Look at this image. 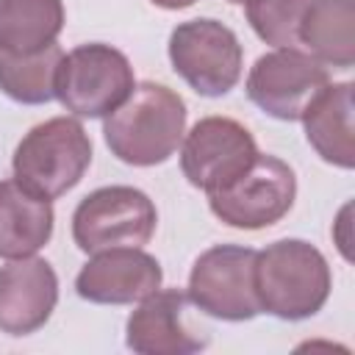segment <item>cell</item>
I'll list each match as a JSON object with an SVG mask.
<instances>
[{
  "label": "cell",
  "mask_w": 355,
  "mask_h": 355,
  "mask_svg": "<svg viewBox=\"0 0 355 355\" xmlns=\"http://www.w3.org/2000/svg\"><path fill=\"white\" fill-rule=\"evenodd\" d=\"M313 0H247V22L275 50L300 44V22Z\"/></svg>",
  "instance_id": "d6986e66"
},
{
  "label": "cell",
  "mask_w": 355,
  "mask_h": 355,
  "mask_svg": "<svg viewBox=\"0 0 355 355\" xmlns=\"http://www.w3.org/2000/svg\"><path fill=\"white\" fill-rule=\"evenodd\" d=\"M186 133V103L164 83L144 80L103 122V136L122 164L155 166L175 155Z\"/></svg>",
  "instance_id": "6da1fadb"
},
{
  "label": "cell",
  "mask_w": 355,
  "mask_h": 355,
  "mask_svg": "<svg viewBox=\"0 0 355 355\" xmlns=\"http://www.w3.org/2000/svg\"><path fill=\"white\" fill-rule=\"evenodd\" d=\"M330 83L327 67L311 53L283 47L263 53L247 75V97L269 116L297 122L308 103Z\"/></svg>",
  "instance_id": "30bf717a"
},
{
  "label": "cell",
  "mask_w": 355,
  "mask_h": 355,
  "mask_svg": "<svg viewBox=\"0 0 355 355\" xmlns=\"http://www.w3.org/2000/svg\"><path fill=\"white\" fill-rule=\"evenodd\" d=\"M352 83H327L302 111V128L308 144L316 150V155L338 169L355 166V144H352V114H355V97Z\"/></svg>",
  "instance_id": "5bb4252c"
},
{
  "label": "cell",
  "mask_w": 355,
  "mask_h": 355,
  "mask_svg": "<svg viewBox=\"0 0 355 355\" xmlns=\"http://www.w3.org/2000/svg\"><path fill=\"white\" fill-rule=\"evenodd\" d=\"M64 31L61 0H0V47L8 53H36Z\"/></svg>",
  "instance_id": "e0dca14e"
},
{
  "label": "cell",
  "mask_w": 355,
  "mask_h": 355,
  "mask_svg": "<svg viewBox=\"0 0 355 355\" xmlns=\"http://www.w3.org/2000/svg\"><path fill=\"white\" fill-rule=\"evenodd\" d=\"M169 61L197 94L222 97L241 78L244 50L225 22L200 17L180 22L169 33Z\"/></svg>",
  "instance_id": "52a82bcc"
},
{
  "label": "cell",
  "mask_w": 355,
  "mask_h": 355,
  "mask_svg": "<svg viewBox=\"0 0 355 355\" xmlns=\"http://www.w3.org/2000/svg\"><path fill=\"white\" fill-rule=\"evenodd\" d=\"M258 155L252 133L230 116H205L194 122L180 141L183 178L205 194L233 183Z\"/></svg>",
  "instance_id": "9c48e42d"
},
{
  "label": "cell",
  "mask_w": 355,
  "mask_h": 355,
  "mask_svg": "<svg viewBox=\"0 0 355 355\" xmlns=\"http://www.w3.org/2000/svg\"><path fill=\"white\" fill-rule=\"evenodd\" d=\"M227 3H247V0H227Z\"/></svg>",
  "instance_id": "44dd1931"
},
{
  "label": "cell",
  "mask_w": 355,
  "mask_h": 355,
  "mask_svg": "<svg viewBox=\"0 0 355 355\" xmlns=\"http://www.w3.org/2000/svg\"><path fill=\"white\" fill-rule=\"evenodd\" d=\"M189 297L180 288H158L139 300L128 316L125 344L139 355H191L208 347V333H197L186 322Z\"/></svg>",
  "instance_id": "7c38bea8"
},
{
  "label": "cell",
  "mask_w": 355,
  "mask_h": 355,
  "mask_svg": "<svg viewBox=\"0 0 355 355\" xmlns=\"http://www.w3.org/2000/svg\"><path fill=\"white\" fill-rule=\"evenodd\" d=\"M58 302L55 269L36 255L0 266V333L31 336L47 324Z\"/></svg>",
  "instance_id": "4fadbf2b"
},
{
  "label": "cell",
  "mask_w": 355,
  "mask_h": 355,
  "mask_svg": "<svg viewBox=\"0 0 355 355\" xmlns=\"http://www.w3.org/2000/svg\"><path fill=\"white\" fill-rule=\"evenodd\" d=\"M133 67L111 44L89 42L64 53L55 80V97L80 119H100L116 111L133 92Z\"/></svg>",
  "instance_id": "277c9868"
},
{
  "label": "cell",
  "mask_w": 355,
  "mask_h": 355,
  "mask_svg": "<svg viewBox=\"0 0 355 355\" xmlns=\"http://www.w3.org/2000/svg\"><path fill=\"white\" fill-rule=\"evenodd\" d=\"M300 44L324 67L349 69L355 64V3L313 0L300 22Z\"/></svg>",
  "instance_id": "2e32d148"
},
{
  "label": "cell",
  "mask_w": 355,
  "mask_h": 355,
  "mask_svg": "<svg viewBox=\"0 0 355 355\" xmlns=\"http://www.w3.org/2000/svg\"><path fill=\"white\" fill-rule=\"evenodd\" d=\"M153 6H158V8H166V11H178V8H189V6H194L197 0H150Z\"/></svg>",
  "instance_id": "ffe728a7"
},
{
  "label": "cell",
  "mask_w": 355,
  "mask_h": 355,
  "mask_svg": "<svg viewBox=\"0 0 355 355\" xmlns=\"http://www.w3.org/2000/svg\"><path fill=\"white\" fill-rule=\"evenodd\" d=\"M297 197L294 169L277 155L258 153L252 164L225 189L208 194L211 214L227 227L261 230L280 222Z\"/></svg>",
  "instance_id": "8992f818"
},
{
  "label": "cell",
  "mask_w": 355,
  "mask_h": 355,
  "mask_svg": "<svg viewBox=\"0 0 355 355\" xmlns=\"http://www.w3.org/2000/svg\"><path fill=\"white\" fill-rule=\"evenodd\" d=\"M255 252L258 250L241 244H216L205 250L189 275V302L222 322H247L258 316Z\"/></svg>",
  "instance_id": "ba28073f"
},
{
  "label": "cell",
  "mask_w": 355,
  "mask_h": 355,
  "mask_svg": "<svg viewBox=\"0 0 355 355\" xmlns=\"http://www.w3.org/2000/svg\"><path fill=\"white\" fill-rule=\"evenodd\" d=\"M158 225L155 202L133 186H103L86 194L72 214L78 250L94 255L111 247H144Z\"/></svg>",
  "instance_id": "5b68a950"
},
{
  "label": "cell",
  "mask_w": 355,
  "mask_h": 355,
  "mask_svg": "<svg viewBox=\"0 0 355 355\" xmlns=\"http://www.w3.org/2000/svg\"><path fill=\"white\" fill-rule=\"evenodd\" d=\"M161 263L141 247H111L94 252L75 277V291L97 305H130L158 291Z\"/></svg>",
  "instance_id": "8fae6325"
},
{
  "label": "cell",
  "mask_w": 355,
  "mask_h": 355,
  "mask_svg": "<svg viewBox=\"0 0 355 355\" xmlns=\"http://www.w3.org/2000/svg\"><path fill=\"white\" fill-rule=\"evenodd\" d=\"M53 202L17 180H0V258L36 255L53 236Z\"/></svg>",
  "instance_id": "9a60e30c"
},
{
  "label": "cell",
  "mask_w": 355,
  "mask_h": 355,
  "mask_svg": "<svg viewBox=\"0 0 355 355\" xmlns=\"http://www.w3.org/2000/svg\"><path fill=\"white\" fill-rule=\"evenodd\" d=\"M92 164V139L75 116H53L33 125L17 144L14 180L44 200L75 189Z\"/></svg>",
  "instance_id": "3957f363"
},
{
  "label": "cell",
  "mask_w": 355,
  "mask_h": 355,
  "mask_svg": "<svg viewBox=\"0 0 355 355\" xmlns=\"http://www.w3.org/2000/svg\"><path fill=\"white\" fill-rule=\"evenodd\" d=\"M64 50L58 42L36 53H8L0 47V92L14 103L42 105L55 97V80Z\"/></svg>",
  "instance_id": "ac0fdd59"
},
{
  "label": "cell",
  "mask_w": 355,
  "mask_h": 355,
  "mask_svg": "<svg viewBox=\"0 0 355 355\" xmlns=\"http://www.w3.org/2000/svg\"><path fill=\"white\" fill-rule=\"evenodd\" d=\"M327 258L302 239H280L255 252V294L261 311L300 322L319 313L330 297Z\"/></svg>",
  "instance_id": "7a4b0ae2"
}]
</instances>
